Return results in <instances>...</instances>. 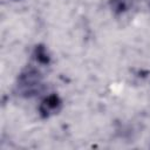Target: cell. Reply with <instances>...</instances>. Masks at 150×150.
I'll list each match as a JSON object with an SVG mask.
<instances>
[{
	"label": "cell",
	"mask_w": 150,
	"mask_h": 150,
	"mask_svg": "<svg viewBox=\"0 0 150 150\" xmlns=\"http://www.w3.org/2000/svg\"><path fill=\"white\" fill-rule=\"evenodd\" d=\"M34 56H35L36 61L39 63H41V64H48L49 61H50V57H49V55H48L45 46H42V45L36 46L35 52H34Z\"/></svg>",
	"instance_id": "cell-4"
},
{
	"label": "cell",
	"mask_w": 150,
	"mask_h": 150,
	"mask_svg": "<svg viewBox=\"0 0 150 150\" xmlns=\"http://www.w3.org/2000/svg\"><path fill=\"white\" fill-rule=\"evenodd\" d=\"M109 5L115 14H122L131 8L132 0H110Z\"/></svg>",
	"instance_id": "cell-3"
},
{
	"label": "cell",
	"mask_w": 150,
	"mask_h": 150,
	"mask_svg": "<svg viewBox=\"0 0 150 150\" xmlns=\"http://www.w3.org/2000/svg\"><path fill=\"white\" fill-rule=\"evenodd\" d=\"M62 108V101L56 94H52L42 100L39 107V112L42 118H48L57 114Z\"/></svg>",
	"instance_id": "cell-2"
},
{
	"label": "cell",
	"mask_w": 150,
	"mask_h": 150,
	"mask_svg": "<svg viewBox=\"0 0 150 150\" xmlns=\"http://www.w3.org/2000/svg\"><path fill=\"white\" fill-rule=\"evenodd\" d=\"M18 89L25 97H30L39 94L43 89L42 75L35 68L25 69L18 79Z\"/></svg>",
	"instance_id": "cell-1"
}]
</instances>
